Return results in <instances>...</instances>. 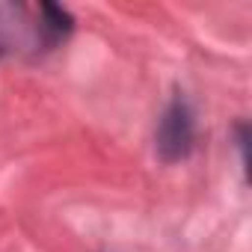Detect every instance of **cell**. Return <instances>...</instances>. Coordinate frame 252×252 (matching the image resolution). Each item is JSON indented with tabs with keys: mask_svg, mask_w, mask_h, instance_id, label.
<instances>
[{
	"mask_svg": "<svg viewBox=\"0 0 252 252\" xmlns=\"http://www.w3.org/2000/svg\"><path fill=\"white\" fill-rule=\"evenodd\" d=\"M0 57H3V45H0Z\"/></svg>",
	"mask_w": 252,
	"mask_h": 252,
	"instance_id": "obj_4",
	"label": "cell"
},
{
	"mask_svg": "<svg viewBox=\"0 0 252 252\" xmlns=\"http://www.w3.org/2000/svg\"><path fill=\"white\" fill-rule=\"evenodd\" d=\"M39 15H42V24H39L42 42H45L48 48H54V45H60L65 36H71L74 18H71V12H68L65 6H60V3H39Z\"/></svg>",
	"mask_w": 252,
	"mask_h": 252,
	"instance_id": "obj_2",
	"label": "cell"
},
{
	"mask_svg": "<svg viewBox=\"0 0 252 252\" xmlns=\"http://www.w3.org/2000/svg\"><path fill=\"white\" fill-rule=\"evenodd\" d=\"M193 146H196V113L187 95L175 92L158 122L155 155L160 163H181L193 155Z\"/></svg>",
	"mask_w": 252,
	"mask_h": 252,
	"instance_id": "obj_1",
	"label": "cell"
},
{
	"mask_svg": "<svg viewBox=\"0 0 252 252\" xmlns=\"http://www.w3.org/2000/svg\"><path fill=\"white\" fill-rule=\"evenodd\" d=\"M234 146H237V152H240L243 169H249V122H246V119H237V122H234Z\"/></svg>",
	"mask_w": 252,
	"mask_h": 252,
	"instance_id": "obj_3",
	"label": "cell"
}]
</instances>
